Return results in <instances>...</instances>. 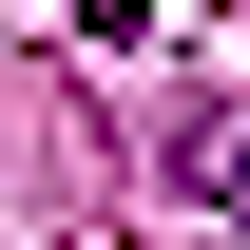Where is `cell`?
I'll return each instance as SVG.
<instances>
[{"label": "cell", "instance_id": "6da1fadb", "mask_svg": "<svg viewBox=\"0 0 250 250\" xmlns=\"http://www.w3.org/2000/svg\"><path fill=\"white\" fill-rule=\"evenodd\" d=\"M154 173L192 192V212H250V116H173V135H154Z\"/></svg>", "mask_w": 250, "mask_h": 250}, {"label": "cell", "instance_id": "7a4b0ae2", "mask_svg": "<svg viewBox=\"0 0 250 250\" xmlns=\"http://www.w3.org/2000/svg\"><path fill=\"white\" fill-rule=\"evenodd\" d=\"M77 39H154V0H77Z\"/></svg>", "mask_w": 250, "mask_h": 250}]
</instances>
